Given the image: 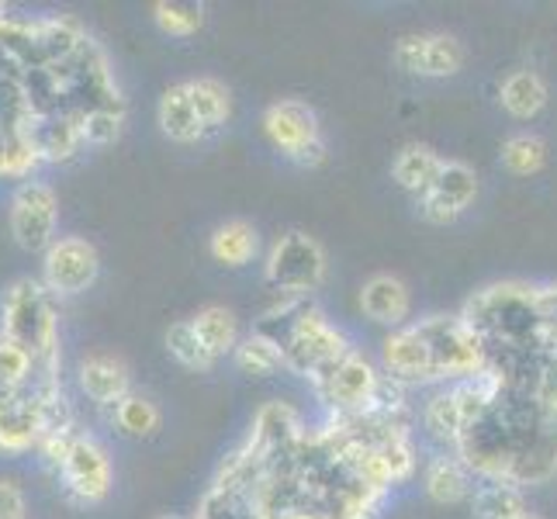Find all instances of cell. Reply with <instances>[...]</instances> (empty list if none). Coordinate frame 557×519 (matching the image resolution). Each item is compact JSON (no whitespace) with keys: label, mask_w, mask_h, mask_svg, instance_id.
Returning <instances> with one entry per match:
<instances>
[{"label":"cell","mask_w":557,"mask_h":519,"mask_svg":"<svg viewBox=\"0 0 557 519\" xmlns=\"http://www.w3.org/2000/svg\"><path fill=\"white\" fill-rule=\"evenodd\" d=\"M478 482L536 485L557 471V419L530 388H509L474 419L454 450Z\"/></svg>","instance_id":"obj_1"},{"label":"cell","mask_w":557,"mask_h":519,"mask_svg":"<svg viewBox=\"0 0 557 519\" xmlns=\"http://www.w3.org/2000/svg\"><path fill=\"white\" fill-rule=\"evenodd\" d=\"M460 319L482 336L488 354L492 346H503L506 357H523L527 363L544 360L541 350H544L547 319L541 312V287L520 281L492 284L474 298H468Z\"/></svg>","instance_id":"obj_2"},{"label":"cell","mask_w":557,"mask_h":519,"mask_svg":"<svg viewBox=\"0 0 557 519\" xmlns=\"http://www.w3.org/2000/svg\"><path fill=\"white\" fill-rule=\"evenodd\" d=\"M0 336L14 339L35 357L38 384H55V363H60V322L52 309V292L42 281L22 277L4 295V319Z\"/></svg>","instance_id":"obj_3"},{"label":"cell","mask_w":557,"mask_h":519,"mask_svg":"<svg viewBox=\"0 0 557 519\" xmlns=\"http://www.w3.org/2000/svg\"><path fill=\"white\" fill-rule=\"evenodd\" d=\"M284 350V363L287 371H295L309 381H319L322 374H330L336 363L354 350L350 336L325 319V312L319 305L305 301L301 309L295 312V322L287 336L281 339Z\"/></svg>","instance_id":"obj_4"},{"label":"cell","mask_w":557,"mask_h":519,"mask_svg":"<svg viewBox=\"0 0 557 519\" xmlns=\"http://www.w3.org/2000/svg\"><path fill=\"white\" fill-rule=\"evenodd\" d=\"M416 330L430 346L436 384H457L488 368V350L482 336L460 316H426L416 322Z\"/></svg>","instance_id":"obj_5"},{"label":"cell","mask_w":557,"mask_h":519,"mask_svg":"<svg viewBox=\"0 0 557 519\" xmlns=\"http://www.w3.org/2000/svg\"><path fill=\"white\" fill-rule=\"evenodd\" d=\"M330 274V260L319 239L309 233H284L267 249L263 260V281L274 287L277 295H295V298H312V292L325 284Z\"/></svg>","instance_id":"obj_6"},{"label":"cell","mask_w":557,"mask_h":519,"mask_svg":"<svg viewBox=\"0 0 557 519\" xmlns=\"http://www.w3.org/2000/svg\"><path fill=\"white\" fill-rule=\"evenodd\" d=\"M263 136L281 157L301 166H319L325 163V139L322 125L312 104L298 98H281L263 111Z\"/></svg>","instance_id":"obj_7"},{"label":"cell","mask_w":557,"mask_h":519,"mask_svg":"<svg viewBox=\"0 0 557 519\" xmlns=\"http://www.w3.org/2000/svg\"><path fill=\"white\" fill-rule=\"evenodd\" d=\"M381 378H384V371H377L374 360L354 346L330 374L312 381V388L322 406L330 409V416H363L371 409Z\"/></svg>","instance_id":"obj_8"},{"label":"cell","mask_w":557,"mask_h":519,"mask_svg":"<svg viewBox=\"0 0 557 519\" xmlns=\"http://www.w3.org/2000/svg\"><path fill=\"white\" fill-rule=\"evenodd\" d=\"M55 219L60 201L55 190L42 181H25L11 198V236L28 254H46L55 243Z\"/></svg>","instance_id":"obj_9"},{"label":"cell","mask_w":557,"mask_h":519,"mask_svg":"<svg viewBox=\"0 0 557 519\" xmlns=\"http://www.w3.org/2000/svg\"><path fill=\"white\" fill-rule=\"evenodd\" d=\"M101 274V257H98V246L84 236H60L49 249H46V260H42V284L49 287L52 295H81L87 287L98 281Z\"/></svg>","instance_id":"obj_10"},{"label":"cell","mask_w":557,"mask_h":519,"mask_svg":"<svg viewBox=\"0 0 557 519\" xmlns=\"http://www.w3.org/2000/svg\"><path fill=\"white\" fill-rule=\"evenodd\" d=\"M60 474H63V489L70 492V498H76V503H84V506L104 503L114 482L108 450L94 436H84V433L73 436L70 454L60 465Z\"/></svg>","instance_id":"obj_11"},{"label":"cell","mask_w":557,"mask_h":519,"mask_svg":"<svg viewBox=\"0 0 557 519\" xmlns=\"http://www.w3.org/2000/svg\"><path fill=\"white\" fill-rule=\"evenodd\" d=\"M395 66L412 76H430V81H444L465 66L468 52L454 35L430 32V35H401L395 42Z\"/></svg>","instance_id":"obj_12"},{"label":"cell","mask_w":557,"mask_h":519,"mask_svg":"<svg viewBox=\"0 0 557 519\" xmlns=\"http://www.w3.org/2000/svg\"><path fill=\"white\" fill-rule=\"evenodd\" d=\"M305 433H309V427H305V419L295 406H287V401H267L253 416V427H249L243 444L253 450L267 468L292 454L301 444Z\"/></svg>","instance_id":"obj_13"},{"label":"cell","mask_w":557,"mask_h":519,"mask_svg":"<svg viewBox=\"0 0 557 519\" xmlns=\"http://www.w3.org/2000/svg\"><path fill=\"white\" fill-rule=\"evenodd\" d=\"M381 371L392 381L406 384V388H419V384H436L430 346L419 336L416 322L392 330L381 343Z\"/></svg>","instance_id":"obj_14"},{"label":"cell","mask_w":557,"mask_h":519,"mask_svg":"<svg viewBox=\"0 0 557 519\" xmlns=\"http://www.w3.org/2000/svg\"><path fill=\"white\" fill-rule=\"evenodd\" d=\"M474 198H478V173L460 160H444L436 184L430 187V195L419 198V211L426 222L447 225L465 215Z\"/></svg>","instance_id":"obj_15"},{"label":"cell","mask_w":557,"mask_h":519,"mask_svg":"<svg viewBox=\"0 0 557 519\" xmlns=\"http://www.w3.org/2000/svg\"><path fill=\"white\" fill-rule=\"evenodd\" d=\"M42 444V406L38 395L0 388V450L25 454Z\"/></svg>","instance_id":"obj_16"},{"label":"cell","mask_w":557,"mask_h":519,"mask_svg":"<svg viewBox=\"0 0 557 519\" xmlns=\"http://www.w3.org/2000/svg\"><path fill=\"white\" fill-rule=\"evenodd\" d=\"M76 381H81V392L94 406L104 409H114L132 392L128 363L114 354H87L81 360V368H76Z\"/></svg>","instance_id":"obj_17"},{"label":"cell","mask_w":557,"mask_h":519,"mask_svg":"<svg viewBox=\"0 0 557 519\" xmlns=\"http://www.w3.org/2000/svg\"><path fill=\"white\" fill-rule=\"evenodd\" d=\"M360 312L377 325L401 330L412 316V292L409 284L395 274H377L360 287Z\"/></svg>","instance_id":"obj_18"},{"label":"cell","mask_w":557,"mask_h":519,"mask_svg":"<svg viewBox=\"0 0 557 519\" xmlns=\"http://www.w3.org/2000/svg\"><path fill=\"white\" fill-rule=\"evenodd\" d=\"M157 122L163 128V136L177 146H195L201 139H208V132L198 119L195 104H190V94H187V81L181 84H170L163 90V98L157 104Z\"/></svg>","instance_id":"obj_19"},{"label":"cell","mask_w":557,"mask_h":519,"mask_svg":"<svg viewBox=\"0 0 557 519\" xmlns=\"http://www.w3.org/2000/svg\"><path fill=\"white\" fill-rule=\"evenodd\" d=\"M474 482H478V478L471 474V468L454 450L450 454H436L426 465V474H422L426 495L440 506H454V503H465V498H471Z\"/></svg>","instance_id":"obj_20"},{"label":"cell","mask_w":557,"mask_h":519,"mask_svg":"<svg viewBox=\"0 0 557 519\" xmlns=\"http://www.w3.org/2000/svg\"><path fill=\"white\" fill-rule=\"evenodd\" d=\"M440 166H444V157L426 146V143H409L398 149V157L392 163V177L401 190H409V195L419 201L430 195V187L436 184L440 177Z\"/></svg>","instance_id":"obj_21"},{"label":"cell","mask_w":557,"mask_h":519,"mask_svg":"<svg viewBox=\"0 0 557 519\" xmlns=\"http://www.w3.org/2000/svg\"><path fill=\"white\" fill-rule=\"evenodd\" d=\"M32 146L38 149L42 160L66 163L76 157V149L84 146V132H81V111H66V114H52V119L38 122L28 128Z\"/></svg>","instance_id":"obj_22"},{"label":"cell","mask_w":557,"mask_h":519,"mask_svg":"<svg viewBox=\"0 0 557 519\" xmlns=\"http://www.w3.org/2000/svg\"><path fill=\"white\" fill-rule=\"evenodd\" d=\"M422 430H426L436 444L457 450L460 436H465V430H468V419H465V409H460V401H457L454 384L436 388L426 406H422Z\"/></svg>","instance_id":"obj_23"},{"label":"cell","mask_w":557,"mask_h":519,"mask_svg":"<svg viewBox=\"0 0 557 519\" xmlns=\"http://www.w3.org/2000/svg\"><path fill=\"white\" fill-rule=\"evenodd\" d=\"M208 254L222 267H246L260 254V233L253 222L246 219H228L222 222L208 239Z\"/></svg>","instance_id":"obj_24"},{"label":"cell","mask_w":557,"mask_h":519,"mask_svg":"<svg viewBox=\"0 0 557 519\" xmlns=\"http://www.w3.org/2000/svg\"><path fill=\"white\" fill-rule=\"evenodd\" d=\"M498 101H503V108L512 114V119H520V122H530L536 119L547 101H550V90L544 84V76L541 73H533V70H516L509 73L503 87H498Z\"/></svg>","instance_id":"obj_25"},{"label":"cell","mask_w":557,"mask_h":519,"mask_svg":"<svg viewBox=\"0 0 557 519\" xmlns=\"http://www.w3.org/2000/svg\"><path fill=\"white\" fill-rule=\"evenodd\" d=\"M187 94L208 136L222 132L228 119H233V90L222 81H215V76H195V81H187Z\"/></svg>","instance_id":"obj_26"},{"label":"cell","mask_w":557,"mask_h":519,"mask_svg":"<svg viewBox=\"0 0 557 519\" xmlns=\"http://www.w3.org/2000/svg\"><path fill=\"white\" fill-rule=\"evenodd\" d=\"M190 322H195L201 343L215 357L236 354L243 336H239V319L233 309H225V305H205V309H198L195 316H190Z\"/></svg>","instance_id":"obj_27"},{"label":"cell","mask_w":557,"mask_h":519,"mask_svg":"<svg viewBox=\"0 0 557 519\" xmlns=\"http://www.w3.org/2000/svg\"><path fill=\"white\" fill-rule=\"evenodd\" d=\"M111 422L114 430L122 436H132V440H149L157 436L160 427H163V412L152 398L139 395V392H128L119 406L111 409Z\"/></svg>","instance_id":"obj_28"},{"label":"cell","mask_w":557,"mask_h":519,"mask_svg":"<svg viewBox=\"0 0 557 519\" xmlns=\"http://www.w3.org/2000/svg\"><path fill=\"white\" fill-rule=\"evenodd\" d=\"M474 519H520L527 512L523 489L506 482H478L471 495Z\"/></svg>","instance_id":"obj_29"},{"label":"cell","mask_w":557,"mask_h":519,"mask_svg":"<svg viewBox=\"0 0 557 519\" xmlns=\"http://www.w3.org/2000/svg\"><path fill=\"white\" fill-rule=\"evenodd\" d=\"M236 368L249 378H271L277 371H287V363H284V350H281V343H274L271 336H263V333H249L239 339L236 346Z\"/></svg>","instance_id":"obj_30"},{"label":"cell","mask_w":557,"mask_h":519,"mask_svg":"<svg viewBox=\"0 0 557 519\" xmlns=\"http://www.w3.org/2000/svg\"><path fill=\"white\" fill-rule=\"evenodd\" d=\"M166 350L187 371H211L219 363V357L201 343V336H198L195 322H190V319H181V322L170 325V330H166Z\"/></svg>","instance_id":"obj_31"},{"label":"cell","mask_w":557,"mask_h":519,"mask_svg":"<svg viewBox=\"0 0 557 519\" xmlns=\"http://www.w3.org/2000/svg\"><path fill=\"white\" fill-rule=\"evenodd\" d=\"M205 4H184V0H157L152 4V22L170 38H190L205 28Z\"/></svg>","instance_id":"obj_32"},{"label":"cell","mask_w":557,"mask_h":519,"mask_svg":"<svg viewBox=\"0 0 557 519\" xmlns=\"http://www.w3.org/2000/svg\"><path fill=\"white\" fill-rule=\"evenodd\" d=\"M503 163L516 177H533L547 163V143L541 136H533V132H516L503 146Z\"/></svg>","instance_id":"obj_33"},{"label":"cell","mask_w":557,"mask_h":519,"mask_svg":"<svg viewBox=\"0 0 557 519\" xmlns=\"http://www.w3.org/2000/svg\"><path fill=\"white\" fill-rule=\"evenodd\" d=\"M35 374V357L14 339L0 336V388L22 392Z\"/></svg>","instance_id":"obj_34"},{"label":"cell","mask_w":557,"mask_h":519,"mask_svg":"<svg viewBox=\"0 0 557 519\" xmlns=\"http://www.w3.org/2000/svg\"><path fill=\"white\" fill-rule=\"evenodd\" d=\"M122 122H125V108H90L81 111V132L84 143L90 146H108L122 136Z\"/></svg>","instance_id":"obj_35"},{"label":"cell","mask_w":557,"mask_h":519,"mask_svg":"<svg viewBox=\"0 0 557 519\" xmlns=\"http://www.w3.org/2000/svg\"><path fill=\"white\" fill-rule=\"evenodd\" d=\"M28 506H25V492L17 489L8 478H0V519H25Z\"/></svg>","instance_id":"obj_36"},{"label":"cell","mask_w":557,"mask_h":519,"mask_svg":"<svg viewBox=\"0 0 557 519\" xmlns=\"http://www.w3.org/2000/svg\"><path fill=\"white\" fill-rule=\"evenodd\" d=\"M544 360L557 371V322H547V333H544Z\"/></svg>","instance_id":"obj_37"},{"label":"cell","mask_w":557,"mask_h":519,"mask_svg":"<svg viewBox=\"0 0 557 519\" xmlns=\"http://www.w3.org/2000/svg\"><path fill=\"white\" fill-rule=\"evenodd\" d=\"M541 312H544L547 322H557V284L541 287Z\"/></svg>","instance_id":"obj_38"},{"label":"cell","mask_w":557,"mask_h":519,"mask_svg":"<svg viewBox=\"0 0 557 519\" xmlns=\"http://www.w3.org/2000/svg\"><path fill=\"white\" fill-rule=\"evenodd\" d=\"M520 519H544V516H536V512H530V509H527V512H523Z\"/></svg>","instance_id":"obj_39"},{"label":"cell","mask_w":557,"mask_h":519,"mask_svg":"<svg viewBox=\"0 0 557 519\" xmlns=\"http://www.w3.org/2000/svg\"><path fill=\"white\" fill-rule=\"evenodd\" d=\"M157 519H184V516H174V512H166V516H157ZM198 519V516H195Z\"/></svg>","instance_id":"obj_40"}]
</instances>
